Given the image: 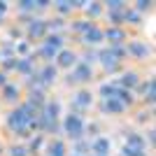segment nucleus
Segmentation results:
<instances>
[{"label":"nucleus","mask_w":156,"mask_h":156,"mask_svg":"<svg viewBox=\"0 0 156 156\" xmlns=\"http://www.w3.org/2000/svg\"><path fill=\"white\" fill-rule=\"evenodd\" d=\"M7 124H9L12 130H16V133H26L28 126H37V121H33L30 114L26 112V107L21 105V107H16V110L7 117Z\"/></svg>","instance_id":"f257e3e1"},{"label":"nucleus","mask_w":156,"mask_h":156,"mask_svg":"<svg viewBox=\"0 0 156 156\" xmlns=\"http://www.w3.org/2000/svg\"><path fill=\"white\" fill-rule=\"evenodd\" d=\"M98 58H100V63H103V68H105L107 72H117V70H119V58L110 51V49L100 51V54H98Z\"/></svg>","instance_id":"f03ea898"},{"label":"nucleus","mask_w":156,"mask_h":156,"mask_svg":"<svg viewBox=\"0 0 156 156\" xmlns=\"http://www.w3.org/2000/svg\"><path fill=\"white\" fill-rule=\"evenodd\" d=\"M93 77V70H91V65H77V68H75V72H72L70 77H68V82H89V79Z\"/></svg>","instance_id":"7ed1b4c3"},{"label":"nucleus","mask_w":156,"mask_h":156,"mask_svg":"<svg viewBox=\"0 0 156 156\" xmlns=\"http://www.w3.org/2000/svg\"><path fill=\"white\" fill-rule=\"evenodd\" d=\"M65 130H68V135L79 137V135H82V130H84V124H82V119L75 117V114H70V117L65 119Z\"/></svg>","instance_id":"20e7f679"},{"label":"nucleus","mask_w":156,"mask_h":156,"mask_svg":"<svg viewBox=\"0 0 156 156\" xmlns=\"http://www.w3.org/2000/svg\"><path fill=\"white\" fill-rule=\"evenodd\" d=\"M126 51L133 54V56H137V58H147V56L151 54V47H149V44H144V42H130Z\"/></svg>","instance_id":"39448f33"},{"label":"nucleus","mask_w":156,"mask_h":156,"mask_svg":"<svg viewBox=\"0 0 156 156\" xmlns=\"http://www.w3.org/2000/svg\"><path fill=\"white\" fill-rule=\"evenodd\" d=\"M91 149L96 151V156H107V154H110V140H105V137H98V140H93Z\"/></svg>","instance_id":"423d86ee"},{"label":"nucleus","mask_w":156,"mask_h":156,"mask_svg":"<svg viewBox=\"0 0 156 156\" xmlns=\"http://www.w3.org/2000/svg\"><path fill=\"white\" fill-rule=\"evenodd\" d=\"M75 61H77V56L72 51H58L56 54V65H61V68H70Z\"/></svg>","instance_id":"0eeeda50"},{"label":"nucleus","mask_w":156,"mask_h":156,"mask_svg":"<svg viewBox=\"0 0 156 156\" xmlns=\"http://www.w3.org/2000/svg\"><path fill=\"white\" fill-rule=\"evenodd\" d=\"M37 77H40V84H42V86H49V84L54 82V79H56V70H54L51 65H47V68H44L42 72H40Z\"/></svg>","instance_id":"6e6552de"},{"label":"nucleus","mask_w":156,"mask_h":156,"mask_svg":"<svg viewBox=\"0 0 156 156\" xmlns=\"http://www.w3.org/2000/svg\"><path fill=\"white\" fill-rule=\"evenodd\" d=\"M86 42V44H98V42H100V40H103V30H98L96 26L91 28V30H86L84 33V37H82Z\"/></svg>","instance_id":"1a4fd4ad"},{"label":"nucleus","mask_w":156,"mask_h":156,"mask_svg":"<svg viewBox=\"0 0 156 156\" xmlns=\"http://www.w3.org/2000/svg\"><path fill=\"white\" fill-rule=\"evenodd\" d=\"M91 103H93L91 91H79L77 96H75V105H77V107H89Z\"/></svg>","instance_id":"9d476101"},{"label":"nucleus","mask_w":156,"mask_h":156,"mask_svg":"<svg viewBox=\"0 0 156 156\" xmlns=\"http://www.w3.org/2000/svg\"><path fill=\"white\" fill-rule=\"evenodd\" d=\"M103 110L105 112H114V114H119V112H124V105L119 103L117 98H107L103 103Z\"/></svg>","instance_id":"9b49d317"},{"label":"nucleus","mask_w":156,"mask_h":156,"mask_svg":"<svg viewBox=\"0 0 156 156\" xmlns=\"http://www.w3.org/2000/svg\"><path fill=\"white\" fill-rule=\"evenodd\" d=\"M28 33H30V37H42L47 33V23H42V21H33L30 26H28Z\"/></svg>","instance_id":"f8f14e48"},{"label":"nucleus","mask_w":156,"mask_h":156,"mask_svg":"<svg viewBox=\"0 0 156 156\" xmlns=\"http://www.w3.org/2000/svg\"><path fill=\"white\" fill-rule=\"evenodd\" d=\"M103 37H107V40H112L114 44H119V42L126 37V33L121 30V28H110L107 33H103Z\"/></svg>","instance_id":"ddd939ff"},{"label":"nucleus","mask_w":156,"mask_h":156,"mask_svg":"<svg viewBox=\"0 0 156 156\" xmlns=\"http://www.w3.org/2000/svg\"><path fill=\"white\" fill-rule=\"evenodd\" d=\"M121 89H133V86L137 84V75L135 72H126L124 77H121V82H117Z\"/></svg>","instance_id":"4468645a"},{"label":"nucleus","mask_w":156,"mask_h":156,"mask_svg":"<svg viewBox=\"0 0 156 156\" xmlns=\"http://www.w3.org/2000/svg\"><path fill=\"white\" fill-rule=\"evenodd\" d=\"M2 91H5V100L16 103V98H19V89H16L14 84H5V86H2Z\"/></svg>","instance_id":"2eb2a0df"},{"label":"nucleus","mask_w":156,"mask_h":156,"mask_svg":"<svg viewBox=\"0 0 156 156\" xmlns=\"http://www.w3.org/2000/svg\"><path fill=\"white\" fill-rule=\"evenodd\" d=\"M49 156H65V144L61 140H54L49 144Z\"/></svg>","instance_id":"dca6fc26"},{"label":"nucleus","mask_w":156,"mask_h":156,"mask_svg":"<svg viewBox=\"0 0 156 156\" xmlns=\"http://www.w3.org/2000/svg\"><path fill=\"white\" fill-rule=\"evenodd\" d=\"M117 100L124 105V107H126V105H133V96H130L126 89H121V86H119V91H117Z\"/></svg>","instance_id":"f3484780"},{"label":"nucleus","mask_w":156,"mask_h":156,"mask_svg":"<svg viewBox=\"0 0 156 156\" xmlns=\"http://www.w3.org/2000/svg\"><path fill=\"white\" fill-rule=\"evenodd\" d=\"M100 9H103L100 2H86V16L89 19H96L98 14H100Z\"/></svg>","instance_id":"a211bd4d"},{"label":"nucleus","mask_w":156,"mask_h":156,"mask_svg":"<svg viewBox=\"0 0 156 156\" xmlns=\"http://www.w3.org/2000/svg\"><path fill=\"white\" fill-rule=\"evenodd\" d=\"M126 147H130V149H140L142 151V147H144V140L140 135H128V144Z\"/></svg>","instance_id":"6ab92c4d"},{"label":"nucleus","mask_w":156,"mask_h":156,"mask_svg":"<svg viewBox=\"0 0 156 156\" xmlns=\"http://www.w3.org/2000/svg\"><path fill=\"white\" fill-rule=\"evenodd\" d=\"M16 70L23 72V75H28V72H30V58H21V61H16Z\"/></svg>","instance_id":"aec40b11"},{"label":"nucleus","mask_w":156,"mask_h":156,"mask_svg":"<svg viewBox=\"0 0 156 156\" xmlns=\"http://www.w3.org/2000/svg\"><path fill=\"white\" fill-rule=\"evenodd\" d=\"M72 28H75V30H79V33H86V30H91V21H75V23H72Z\"/></svg>","instance_id":"412c9836"},{"label":"nucleus","mask_w":156,"mask_h":156,"mask_svg":"<svg viewBox=\"0 0 156 156\" xmlns=\"http://www.w3.org/2000/svg\"><path fill=\"white\" fill-rule=\"evenodd\" d=\"M44 44H47V47H54V49H58V47L63 44V40H61L58 35H49V37L44 40Z\"/></svg>","instance_id":"4be33fe9"},{"label":"nucleus","mask_w":156,"mask_h":156,"mask_svg":"<svg viewBox=\"0 0 156 156\" xmlns=\"http://www.w3.org/2000/svg\"><path fill=\"white\" fill-rule=\"evenodd\" d=\"M56 54H58V49H54V47H47V44L40 49V56H44V58H54Z\"/></svg>","instance_id":"5701e85b"},{"label":"nucleus","mask_w":156,"mask_h":156,"mask_svg":"<svg viewBox=\"0 0 156 156\" xmlns=\"http://www.w3.org/2000/svg\"><path fill=\"white\" fill-rule=\"evenodd\" d=\"M154 82H149L147 84V93H144V100H147V105H154Z\"/></svg>","instance_id":"b1692460"},{"label":"nucleus","mask_w":156,"mask_h":156,"mask_svg":"<svg viewBox=\"0 0 156 156\" xmlns=\"http://www.w3.org/2000/svg\"><path fill=\"white\" fill-rule=\"evenodd\" d=\"M56 7H58L61 14H68L72 9V2H70V0H61V2H56Z\"/></svg>","instance_id":"393cba45"},{"label":"nucleus","mask_w":156,"mask_h":156,"mask_svg":"<svg viewBox=\"0 0 156 156\" xmlns=\"http://www.w3.org/2000/svg\"><path fill=\"white\" fill-rule=\"evenodd\" d=\"M124 19L130 21V23H135V21H140V14L133 12V9H126V12H124Z\"/></svg>","instance_id":"a878e982"},{"label":"nucleus","mask_w":156,"mask_h":156,"mask_svg":"<svg viewBox=\"0 0 156 156\" xmlns=\"http://www.w3.org/2000/svg\"><path fill=\"white\" fill-rule=\"evenodd\" d=\"M121 7H124L121 0H110V2H107V9H110V12H121Z\"/></svg>","instance_id":"bb28decb"},{"label":"nucleus","mask_w":156,"mask_h":156,"mask_svg":"<svg viewBox=\"0 0 156 156\" xmlns=\"http://www.w3.org/2000/svg\"><path fill=\"white\" fill-rule=\"evenodd\" d=\"M19 9H21V12H30V9H35V0H23V2H19Z\"/></svg>","instance_id":"cd10ccee"},{"label":"nucleus","mask_w":156,"mask_h":156,"mask_svg":"<svg viewBox=\"0 0 156 156\" xmlns=\"http://www.w3.org/2000/svg\"><path fill=\"white\" fill-rule=\"evenodd\" d=\"M124 156H144V151H140V149H130V147H124Z\"/></svg>","instance_id":"c85d7f7f"},{"label":"nucleus","mask_w":156,"mask_h":156,"mask_svg":"<svg viewBox=\"0 0 156 156\" xmlns=\"http://www.w3.org/2000/svg\"><path fill=\"white\" fill-rule=\"evenodd\" d=\"M147 9H151V2L149 0H140L137 2V12H147Z\"/></svg>","instance_id":"c756f323"},{"label":"nucleus","mask_w":156,"mask_h":156,"mask_svg":"<svg viewBox=\"0 0 156 156\" xmlns=\"http://www.w3.org/2000/svg\"><path fill=\"white\" fill-rule=\"evenodd\" d=\"M9 156H26V149H23V147H14V149L9 151Z\"/></svg>","instance_id":"7c9ffc66"},{"label":"nucleus","mask_w":156,"mask_h":156,"mask_svg":"<svg viewBox=\"0 0 156 156\" xmlns=\"http://www.w3.org/2000/svg\"><path fill=\"white\" fill-rule=\"evenodd\" d=\"M61 26H63V21H58V19H56V21H49V23H47V28H51V30H56V28H61Z\"/></svg>","instance_id":"2f4dec72"},{"label":"nucleus","mask_w":156,"mask_h":156,"mask_svg":"<svg viewBox=\"0 0 156 156\" xmlns=\"http://www.w3.org/2000/svg\"><path fill=\"white\" fill-rule=\"evenodd\" d=\"M40 147H42V137H35L30 142V149H40Z\"/></svg>","instance_id":"473e14b6"},{"label":"nucleus","mask_w":156,"mask_h":156,"mask_svg":"<svg viewBox=\"0 0 156 156\" xmlns=\"http://www.w3.org/2000/svg\"><path fill=\"white\" fill-rule=\"evenodd\" d=\"M14 68H16V61H5V70H14Z\"/></svg>","instance_id":"72a5a7b5"},{"label":"nucleus","mask_w":156,"mask_h":156,"mask_svg":"<svg viewBox=\"0 0 156 156\" xmlns=\"http://www.w3.org/2000/svg\"><path fill=\"white\" fill-rule=\"evenodd\" d=\"M47 5H49V2H47V0H37V2H35V7H40V9H44Z\"/></svg>","instance_id":"f704fd0d"},{"label":"nucleus","mask_w":156,"mask_h":156,"mask_svg":"<svg viewBox=\"0 0 156 156\" xmlns=\"http://www.w3.org/2000/svg\"><path fill=\"white\" fill-rule=\"evenodd\" d=\"M5 12H7V2H0V16H2Z\"/></svg>","instance_id":"c9c22d12"},{"label":"nucleus","mask_w":156,"mask_h":156,"mask_svg":"<svg viewBox=\"0 0 156 156\" xmlns=\"http://www.w3.org/2000/svg\"><path fill=\"white\" fill-rule=\"evenodd\" d=\"M7 82H5V75H2V72H0V86H5Z\"/></svg>","instance_id":"e433bc0d"},{"label":"nucleus","mask_w":156,"mask_h":156,"mask_svg":"<svg viewBox=\"0 0 156 156\" xmlns=\"http://www.w3.org/2000/svg\"><path fill=\"white\" fill-rule=\"evenodd\" d=\"M72 156H79V154H72Z\"/></svg>","instance_id":"4c0bfd02"}]
</instances>
